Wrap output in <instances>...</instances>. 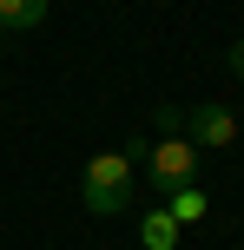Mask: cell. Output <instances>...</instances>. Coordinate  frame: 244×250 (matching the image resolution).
Wrapping results in <instances>:
<instances>
[{
  "label": "cell",
  "mask_w": 244,
  "mask_h": 250,
  "mask_svg": "<svg viewBox=\"0 0 244 250\" xmlns=\"http://www.w3.org/2000/svg\"><path fill=\"white\" fill-rule=\"evenodd\" d=\"M79 198H86L92 217H119V211L132 204V151H92Z\"/></svg>",
  "instance_id": "1"
},
{
  "label": "cell",
  "mask_w": 244,
  "mask_h": 250,
  "mask_svg": "<svg viewBox=\"0 0 244 250\" xmlns=\"http://www.w3.org/2000/svg\"><path fill=\"white\" fill-rule=\"evenodd\" d=\"M192 171H198V145L185 132H165L158 145H145V178H152L158 198H172L178 185H192Z\"/></svg>",
  "instance_id": "2"
},
{
  "label": "cell",
  "mask_w": 244,
  "mask_h": 250,
  "mask_svg": "<svg viewBox=\"0 0 244 250\" xmlns=\"http://www.w3.org/2000/svg\"><path fill=\"white\" fill-rule=\"evenodd\" d=\"M185 132H192V145H238V119H231V105H218V99H198V105H185Z\"/></svg>",
  "instance_id": "3"
},
{
  "label": "cell",
  "mask_w": 244,
  "mask_h": 250,
  "mask_svg": "<svg viewBox=\"0 0 244 250\" xmlns=\"http://www.w3.org/2000/svg\"><path fill=\"white\" fill-rule=\"evenodd\" d=\"M178 237H185V224L165 211V204L139 217V244H145V250H178Z\"/></svg>",
  "instance_id": "4"
},
{
  "label": "cell",
  "mask_w": 244,
  "mask_h": 250,
  "mask_svg": "<svg viewBox=\"0 0 244 250\" xmlns=\"http://www.w3.org/2000/svg\"><path fill=\"white\" fill-rule=\"evenodd\" d=\"M46 7L53 0H0V26H7V33H26V26L46 20Z\"/></svg>",
  "instance_id": "5"
},
{
  "label": "cell",
  "mask_w": 244,
  "mask_h": 250,
  "mask_svg": "<svg viewBox=\"0 0 244 250\" xmlns=\"http://www.w3.org/2000/svg\"><path fill=\"white\" fill-rule=\"evenodd\" d=\"M165 211L178 217V224H198V217H205V191H198V185H178V191L165 198Z\"/></svg>",
  "instance_id": "6"
},
{
  "label": "cell",
  "mask_w": 244,
  "mask_h": 250,
  "mask_svg": "<svg viewBox=\"0 0 244 250\" xmlns=\"http://www.w3.org/2000/svg\"><path fill=\"white\" fill-rule=\"evenodd\" d=\"M152 119H158V132H185V105H172V99H165V105H158V112H152Z\"/></svg>",
  "instance_id": "7"
},
{
  "label": "cell",
  "mask_w": 244,
  "mask_h": 250,
  "mask_svg": "<svg viewBox=\"0 0 244 250\" xmlns=\"http://www.w3.org/2000/svg\"><path fill=\"white\" fill-rule=\"evenodd\" d=\"M224 66H231V73L244 79V40H238V46H231V53H224Z\"/></svg>",
  "instance_id": "8"
},
{
  "label": "cell",
  "mask_w": 244,
  "mask_h": 250,
  "mask_svg": "<svg viewBox=\"0 0 244 250\" xmlns=\"http://www.w3.org/2000/svg\"><path fill=\"white\" fill-rule=\"evenodd\" d=\"M7 40H13V33H7V26H0V46H7Z\"/></svg>",
  "instance_id": "9"
}]
</instances>
